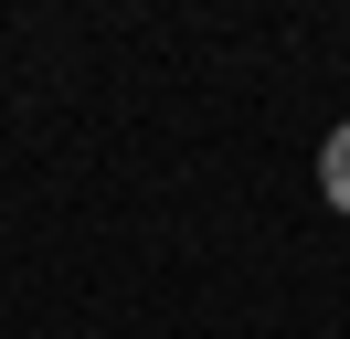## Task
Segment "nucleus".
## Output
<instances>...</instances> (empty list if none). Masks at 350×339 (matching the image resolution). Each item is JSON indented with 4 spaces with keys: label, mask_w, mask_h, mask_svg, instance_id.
Listing matches in <instances>:
<instances>
[{
    "label": "nucleus",
    "mask_w": 350,
    "mask_h": 339,
    "mask_svg": "<svg viewBox=\"0 0 350 339\" xmlns=\"http://www.w3.org/2000/svg\"><path fill=\"white\" fill-rule=\"evenodd\" d=\"M319 191L350 212V127H329V148H319Z\"/></svg>",
    "instance_id": "obj_1"
}]
</instances>
